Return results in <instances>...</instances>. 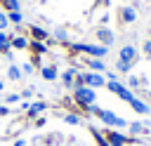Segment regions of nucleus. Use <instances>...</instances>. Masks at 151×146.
<instances>
[{
	"label": "nucleus",
	"mask_w": 151,
	"mask_h": 146,
	"mask_svg": "<svg viewBox=\"0 0 151 146\" xmlns=\"http://www.w3.org/2000/svg\"><path fill=\"white\" fill-rule=\"evenodd\" d=\"M142 85H146V78H144V75H142V78H139V75H130V78H127V87H130V89L142 87Z\"/></svg>",
	"instance_id": "9b49d317"
},
{
	"label": "nucleus",
	"mask_w": 151,
	"mask_h": 146,
	"mask_svg": "<svg viewBox=\"0 0 151 146\" xmlns=\"http://www.w3.org/2000/svg\"><path fill=\"white\" fill-rule=\"evenodd\" d=\"M118 19H120V24H132L137 19V9L134 7H120L118 9Z\"/></svg>",
	"instance_id": "6e6552de"
},
{
	"label": "nucleus",
	"mask_w": 151,
	"mask_h": 146,
	"mask_svg": "<svg viewBox=\"0 0 151 146\" xmlns=\"http://www.w3.org/2000/svg\"><path fill=\"white\" fill-rule=\"evenodd\" d=\"M42 78L45 80H57V66H45L42 68Z\"/></svg>",
	"instance_id": "4468645a"
},
{
	"label": "nucleus",
	"mask_w": 151,
	"mask_h": 146,
	"mask_svg": "<svg viewBox=\"0 0 151 146\" xmlns=\"http://www.w3.org/2000/svg\"><path fill=\"white\" fill-rule=\"evenodd\" d=\"M9 78H12V80H19V78H21V71H19V66H14V64L9 66Z\"/></svg>",
	"instance_id": "5701e85b"
},
{
	"label": "nucleus",
	"mask_w": 151,
	"mask_h": 146,
	"mask_svg": "<svg viewBox=\"0 0 151 146\" xmlns=\"http://www.w3.org/2000/svg\"><path fill=\"white\" fill-rule=\"evenodd\" d=\"M7 24H9L7 14H2V12H0V31H2V28H7Z\"/></svg>",
	"instance_id": "bb28decb"
},
{
	"label": "nucleus",
	"mask_w": 151,
	"mask_h": 146,
	"mask_svg": "<svg viewBox=\"0 0 151 146\" xmlns=\"http://www.w3.org/2000/svg\"><path fill=\"white\" fill-rule=\"evenodd\" d=\"M54 38H57V40H61V42H66V40H68L66 28H57V31H54Z\"/></svg>",
	"instance_id": "f3484780"
},
{
	"label": "nucleus",
	"mask_w": 151,
	"mask_h": 146,
	"mask_svg": "<svg viewBox=\"0 0 151 146\" xmlns=\"http://www.w3.org/2000/svg\"><path fill=\"white\" fill-rule=\"evenodd\" d=\"M83 75V82L87 85V87H104L106 85V80H104V75H99V73H80Z\"/></svg>",
	"instance_id": "423d86ee"
},
{
	"label": "nucleus",
	"mask_w": 151,
	"mask_h": 146,
	"mask_svg": "<svg viewBox=\"0 0 151 146\" xmlns=\"http://www.w3.org/2000/svg\"><path fill=\"white\" fill-rule=\"evenodd\" d=\"M14 146H26V144H24V141H21V139H19V141H17V144H14Z\"/></svg>",
	"instance_id": "c756f323"
},
{
	"label": "nucleus",
	"mask_w": 151,
	"mask_h": 146,
	"mask_svg": "<svg viewBox=\"0 0 151 146\" xmlns=\"http://www.w3.org/2000/svg\"><path fill=\"white\" fill-rule=\"evenodd\" d=\"M132 68V64H125V61H116V71L118 73H127Z\"/></svg>",
	"instance_id": "6ab92c4d"
},
{
	"label": "nucleus",
	"mask_w": 151,
	"mask_h": 146,
	"mask_svg": "<svg viewBox=\"0 0 151 146\" xmlns=\"http://www.w3.org/2000/svg\"><path fill=\"white\" fill-rule=\"evenodd\" d=\"M7 19H9L12 24H21V19H24V16H21V12L17 9V12H9V16H7Z\"/></svg>",
	"instance_id": "412c9836"
},
{
	"label": "nucleus",
	"mask_w": 151,
	"mask_h": 146,
	"mask_svg": "<svg viewBox=\"0 0 151 146\" xmlns=\"http://www.w3.org/2000/svg\"><path fill=\"white\" fill-rule=\"evenodd\" d=\"M64 120H66L68 125H78V122H80V118H78V115H73V113H68V115H64Z\"/></svg>",
	"instance_id": "393cba45"
},
{
	"label": "nucleus",
	"mask_w": 151,
	"mask_h": 146,
	"mask_svg": "<svg viewBox=\"0 0 151 146\" xmlns=\"http://www.w3.org/2000/svg\"><path fill=\"white\" fill-rule=\"evenodd\" d=\"M73 97H76V101H78L80 106H85V108L94 106V101H97V94H94V89H92V87H87V85H83V87H76Z\"/></svg>",
	"instance_id": "f03ea898"
},
{
	"label": "nucleus",
	"mask_w": 151,
	"mask_h": 146,
	"mask_svg": "<svg viewBox=\"0 0 151 146\" xmlns=\"http://www.w3.org/2000/svg\"><path fill=\"white\" fill-rule=\"evenodd\" d=\"M7 101L12 104V101H19V94H7Z\"/></svg>",
	"instance_id": "c85d7f7f"
},
{
	"label": "nucleus",
	"mask_w": 151,
	"mask_h": 146,
	"mask_svg": "<svg viewBox=\"0 0 151 146\" xmlns=\"http://www.w3.org/2000/svg\"><path fill=\"white\" fill-rule=\"evenodd\" d=\"M9 42H12V45H14V47H17V49H24V47H26V45H28V42H26V38H12V40H9Z\"/></svg>",
	"instance_id": "a211bd4d"
},
{
	"label": "nucleus",
	"mask_w": 151,
	"mask_h": 146,
	"mask_svg": "<svg viewBox=\"0 0 151 146\" xmlns=\"http://www.w3.org/2000/svg\"><path fill=\"white\" fill-rule=\"evenodd\" d=\"M33 49H35V52H40V54H42V52H45V45H42V42H38V40H35V42H33Z\"/></svg>",
	"instance_id": "cd10ccee"
},
{
	"label": "nucleus",
	"mask_w": 151,
	"mask_h": 146,
	"mask_svg": "<svg viewBox=\"0 0 151 146\" xmlns=\"http://www.w3.org/2000/svg\"><path fill=\"white\" fill-rule=\"evenodd\" d=\"M142 52H144V57H151V38L142 45Z\"/></svg>",
	"instance_id": "a878e982"
},
{
	"label": "nucleus",
	"mask_w": 151,
	"mask_h": 146,
	"mask_svg": "<svg viewBox=\"0 0 151 146\" xmlns=\"http://www.w3.org/2000/svg\"><path fill=\"white\" fill-rule=\"evenodd\" d=\"M137 57H139V52H137L134 45H123L120 52H118V61H125V64H132V66H134Z\"/></svg>",
	"instance_id": "39448f33"
},
{
	"label": "nucleus",
	"mask_w": 151,
	"mask_h": 146,
	"mask_svg": "<svg viewBox=\"0 0 151 146\" xmlns=\"http://www.w3.org/2000/svg\"><path fill=\"white\" fill-rule=\"evenodd\" d=\"M90 108H92V113H94L104 125H109V127H127V125H130L125 118L116 115V113H113V111H109V108H97V106H90Z\"/></svg>",
	"instance_id": "f257e3e1"
},
{
	"label": "nucleus",
	"mask_w": 151,
	"mask_h": 146,
	"mask_svg": "<svg viewBox=\"0 0 151 146\" xmlns=\"http://www.w3.org/2000/svg\"><path fill=\"white\" fill-rule=\"evenodd\" d=\"M127 127H130L132 134H146V132H149V127H146L144 122H130Z\"/></svg>",
	"instance_id": "ddd939ff"
},
{
	"label": "nucleus",
	"mask_w": 151,
	"mask_h": 146,
	"mask_svg": "<svg viewBox=\"0 0 151 146\" xmlns=\"http://www.w3.org/2000/svg\"><path fill=\"white\" fill-rule=\"evenodd\" d=\"M146 99H149V101H151V89H149V92H146Z\"/></svg>",
	"instance_id": "7c9ffc66"
},
{
	"label": "nucleus",
	"mask_w": 151,
	"mask_h": 146,
	"mask_svg": "<svg viewBox=\"0 0 151 146\" xmlns=\"http://www.w3.org/2000/svg\"><path fill=\"white\" fill-rule=\"evenodd\" d=\"M106 87H109V89H111L113 94H118V97H120L123 101H127V104H130V101L134 99V94H132V89H130L127 85H120L118 80H109V82H106Z\"/></svg>",
	"instance_id": "7ed1b4c3"
},
{
	"label": "nucleus",
	"mask_w": 151,
	"mask_h": 146,
	"mask_svg": "<svg viewBox=\"0 0 151 146\" xmlns=\"http://www.w3.org/2000/svg\"><path fill=\"white\" fill-rule=\"evenodd\" d=\"M0 49H2L5 54H9V38H7L2 31H0Z\"/></svg>",
	"instance_id": "dca6fc26"
},
{
	"label": "nucleus",
	"mask_w": 151,
	"mask_h": 146,
	"mask_svg": "<svg viewBox=\"0 0 151 146\" xmlns=\"http://www.w3.org/2000/svg\"><path fill=\"white\" fill-rule=\"evenodd\" d=\"M97 40L104 45V47H109V45H113V40H116V35H113V31L111 28H97Z\"/></svg>",
	"instance_id": "0eeeda50"
},
{
	"label": "nucleus",
	"mask_w": 151,
	"mask_h": 146,
	"mask_svg": "<svg viewBox=\"0 0 151 146\" xmlns=\"http://www.w3.org/2000/svg\"><path fill=\"white\" fill-rule=\"evenodd\" d=\"M76 75H78V73H76L73 68H68V71H66V73L61 75V80H64V85H66V87H71V85H73V78H76Z\"/></svg>",
	"instance_id": "2eb2a0df"
},
{
	"label": "nucleus",
	"mask_w": 151,
	"mask_h": 146,
	"mask_svg": "<svg viewBox=\"0 0 151 146\" xmlns=\"http://www.w3.org/2000/svg\"><path fill=\"white\" fill-rule=\"evenodd\" d=\"M2 5H5L9 12H17V9H19V0H2Z\"/></svg>",
	"instance_id": "aec40b11"
},
{
	"label": "nucleus",
	"mask_w": 151,
	"mask_h": 146,
	"mask_svg": "<svg viewBox=\"0 0 151 146\" xmlns=\"http://www.w3.org/2000/svg\"><path fill=\"white\" fill-rule=\"evenodd\" d=\"M2 87H5V82H2V80H0V89H2Z\"/></svg>",
	"instance_id": "2f4dec72"
},
{
	"label": "nucleus",
	"mask_w": 151,
	"mask_h": 146,
	"mask_svg": "<svg viewBox=\"0 0 151 146\" xmlns=\"http://www.w3.org/2000/svg\"><path fill=\"white\" fill-rule=\"evenodd\" d=\"M28 111H31V115H38L40 111H45V104H42V101H38V104H33Z\"/></svg>",
	"instance_id": "b1692460"
},
{
	"label": "nucleus",
	"mask_w": 151,
	"mask_h": 146,
	"mask_svg": "<svg viewBox=\"0 0 151 146\" xmlns=\"http://www.w3.org/2000/svg\"><path fill=\"white\" fill-rule=\"evenodd\" d=\"M130 106H132V108H134L137 113H142V115H146V113H151V106H149L146 101H142V99H137V97H134V99L130 101Z\"/></svg>",
	"instance_id": "9d476101"
},
{
	"label": "nucleus",
	"mask_w": 151,
	"mask_h": 146,
	"mask_svg": "<svg viewBox=\"0 0 151 146\" xmlns=\"http://www.w3.org/2000/svg\"><path fill=\"white\" fill-rule=\"evenodd\" d=\"M87 66L92 68V73H101V71L106 68V64H104L101 59H90V61H87Z\"/></svg>",
	"instance_id": "f8f14e48"
},
{
	"label": "nucleus",
	"mask_w": 151,
	"mask_h": 146,
	"mask_svg": "<svg viewBox=\"0 0 151 146\" xmlns=\"http://www.w3.org/2000/svg\"><path fill=\"white\" fill-rule=\"evenodd\" d=\"M106 139H109L111 146H125V144L130 141L127 137H123L120 132H113V130H106Z\"/></svg>",
	"instance_id": "1a4fd4ad"
},
{
	"label": "nucleus",
	"mask_w": 151,
	"mask_h": 146,
	"mask_svg": "<svg viewBox=\"0 0 151 146\" xmlns=\"http://www.w3.org/2000/svg\"><path fill=\"white\" fill-rule=\"evenodd\" d=\"M73 49L76 52H85V54H92V57H106V52H109V47H104V45H85V42H76L73 45Z\"/></svg>",
	"instance_id": "20e7f679"
},
{
	"label": "nucleus",
	"mask_w": 151,
	"mask_h": 146,
	"mask_svg": "<svg viewBox=\"0 0 151 146\" xmlns=\"http://www.w3.org/2000/svg\"><path fill=\"white\" fill-rule=\"evenodd\" d=\"M33 38H35V40H45V38H47V33H45L42 28H38V26H33Z\"/></svg>",
	"instance_id": "4be33fe9"
}]
</instances>
